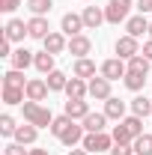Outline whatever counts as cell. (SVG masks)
<instances>
[{
	"instance_id": "5b68a950",
	"label": "cell",
	"mask_w": 152,
	"mask_h": 155,
	"mask_svg": "<svg viewBox=\"0 0 152 155\" xmlns=\"http://www.w3.org/2000/svg\"><path fill=\"white\" fill-rule=\"evenodd\" d=\"M98 75H104L107 81H119V78L128 75V63L119 60V57H111V60H104V63L98 66Z\"/></svg>"
},
{
	"instance_id": "d6a6232c",
	"label": "cell",
	"mask_w": 152,
	"mask_h": 155,
	"mask_svg": "<svg viewBox=\"0 0 152 155\" xmlns=\"http://www.w3.org/2000/svg\"><path fill=\"white\" fill-rule=\"evenodd\" d=\"M143 84H146V75H131V72L125 75V87H128L131 93H140V90H143Z\"/></svg>"
},
{
	"instance_id": "1f68e13d",
	"label": "cell",
	"mask_w": 152,
	"mask_h": 155,
	"mask_svg": "<svg viewBox=\"0 0 152 155\" xmlns=\"http://www.w3.org/2000/svg\"><path fill=\"white\" fill-rule=\"evenodd\" d=\"M15 131H18L15 119H12L9 114H3V116H0V134H3V137H15Z\"/></svg>"
},
{
	"instance_id": "8992f818",
	"label": "cell",
	"mask_w": 152,
	"mask_h": 155,
	"mask_svg": "<svg viewBox=\"0 0 152 155\" xmlns=\"http://www.w3.org/2000/svg\"><path fill=\"white\" fill-rule=\"evenodd\" d=\"M114 51H116V57L119 60H131V57H137L140 54V45H137V39L134 36H119L116 39V45H114Z\"/></svg>"
},
{
	"instance_id": "ba28073f",
	"label": "cell",
	"mask_w": 152,
	"mask_h": 155,
	"mask_svg": "<svg viewBox=\"0 0 152 155\" xmlns=\"http://www.w3.org/2000/svg\"><path fill=\"white\" fill-rule=\"evenodd\" d=\"M48 93H51V87H48L45 78H30L27 81V101H45Z\"/></svg>"
},
{
	"instance_id": "8fae6325",
	"label": "cell",
	"mask_w": 152,
	"mask_h": 155,
	"mask_svg": "<svg viewBox=\"0 0 152 155\" xmlns=\"http://www.w3.org/2000/svg\"><path fill=\"white\" fill-rule=\"evenodd\" d=\"M42 45H45V51H48V54H54V57H57V54H63V51L69 48V39H66V33H57V30H51L48 36L42 39Z\"/></svg>"
},
{
	"instance_id": "30bf717a",
	"label": "cell",
	"mask_w": 152,
	"mask_h": 155,
	"mask_svg": "<svg viewBox=\"0 0 152 155\" xmlns=\"http://www.w3.org/2000/svg\"><path fill=\"white\" fill-rule=\"evenodd\" d=\"M60 30H63L69 39L78 36L81 30H87V24H84V15H78V12H66V15H63V21H60Z\"/></svg>"
},
{
	"instance_id": "6da1fadb",
	"label": "cell",
	"mask_w": 152,
	"mask_h": 155,
	"mask_svg": "<svg viewBox=\"0 0 152 155\" xmlns=\"http://www.w3.org/2000/svg\"><path fill=\"white\" fill-rule=\"evenodd\" d=\"M0 96H3L6 104H24V101H27V81H24V72L9 69V72L3 75V90H0Z\"/></svg>"
},
{
	"instance_id": "277c9868",
	"label": "cell",
	"mask_w": 152,
	"mask_h": 155,
	"mask_svg": "<svg viewBox=\"0 0 152 155\" xmlns=\"http://www.w3.org/2000/svg\"><path fill=\"white\" fill-rule=\"evenodd\" d=\"M128 12H131V0H107V6H104V18H107V24L128 21Z\"/></svg>"
},
{
	"instance_id": "3957f363",
	"label": "cell",
	"mask_w": 152,
	"mask_h": 155,
	"mask_svg": "<svg viewBox=\"0 0 152 155\" xmlns=\"http://www.w3.org/2000/svg\"><path fill=\"white\" fill-rule=\"evenodd\" d=\"M87 152H111L114 149V134L107 131H93V134H84V143H81Z\"/></svg>"
},
{
	"instance_id": "d4e9b609",
	"label": "cell",
	"mask_w": 152,
	"mask_h": 155,
	"mask_svg": "<svg viewBox=\"0 0 152 155\" xmlns=\"http://www.w3.org/2000/svg\"><path fill=\"white\" fill-rule=\"evenodd\" d=\"M131 114L140 116V119H143V116H152V101L146 96H134L131 98Z\"/></svg>"
},
{
	"instance_id": "8d00e7d4",
	"label": "cell",
	"mask_w": 152,
	"mask_h": 155,
	"mask_svg": "<svg viewBox=\"0 0 152 155\" xmlns=\"http://www.w3.org/2000/svg\"><path fill=\"white\" fill-rule=\"evenodd\" d=\"M18 6H21V0H0V9L3 12H15Z\"/></svg>"
},
{
	"instance_id": "d590c367",
	"label": "cell",
	"mask_w": 152,
	"mask_h": 155,
	"mask_svg": "<svg viewBox=\"0 0 152 155\" xmlns=\"http://www.w3.org/2000/svg\"><path fill=\"white\" fill-rule=\"evenodd\" d=\"M0 57H12V42L3 36L0 39Z\"/></svg>"
},
{
	"instance_id": "44dd1931",
	"label": "cell",
	"mask_w": 152,
	"mask_h": 155,
	"mask_svg": "<svg viewBox=\"0 0 152 155\" xmlns=\"http://www.w3.org/2000/svg\"><path fill=\"white\" fill-rule=\"evenodd\" d=\"M36 137H39V128L30 125V122H24V125H18V131H15V143H21V146H33Z\"/></svg>"
},
{
	"instance_id": "e575fe53",
	"label": "cell",
	"mask_w": 152,
	"mask_h": 155,
	"mask_svg": "<svg viewBox=\"0 0 152 155\" xmlns=\"http://www.w3.org/2000/svg\"><path fill=\"white\" fill-rule=\"evenodd\" d=\"M111 155H134V146H125V143H114Z\"/></svg>"
},
{
	"instance_id": "ab89813d",
	"label": "cell",
	"mask_w": 152,
	"mask_h": 155,
	"mask_svg": "<svg viewBox=\"0 0 152 155\" xmlns=\"http://www.w3.org/2000/svg\"><path fill=\"white\" fill-rule=\"evenodd\" d=\"M69 155H93V152H87V149L81 146V149H69Z\"/></svg>"
},
{
	"instance_id": "b9f144b4",
	"label": "cell",
	"mask_w": 152,
	"mask_h": 155,
	"mask_svg": "<svg viewBox=\"0 0 152 155\" xmlns=\"http://www.w3.org/2000/svg\"><path fill=\"white\" fill-rule=\"evenodd\" d=\"M149 39H152V21H149Z\"/></svg>"
},
{
	"instance_id": "ac0fdd59",
	"label": "cell",
	"mask_w": 152,
	"mask_h": 155,
	"mask_svg": "<svg viewBox=\"0 0 152 155\" xmlns=\"http://www.w3.org/2000/svg\"><path fill=\"white\" fill-rule=\"evenodd\" d=\"M125 33L134 39H140L143 33H149V21H146V15H131V18L125 21Z\"/></svg>"
},
{
	"instance_id": "836d02e7",
	"label": "cell",
	"mask_w": 152,
	"mask_h": 155,
	"mask_svg": "<svg viewBox=\"0 0 152 155\" xmlns=\"http://www.w3.org/2000/svg\"><path fill=\"white\" fill-rule=\"evenodd\" d=\"M3 155H30L21 143H6V149H3Z\"/></svg>"
},
{
	"instance_id": "f1b7e54d",
	"label": "cell",
	"mask_w": 152,
	"mask_h": 155,
	"mask_svg": "<svg viewBox=\"0 0 152 155\" xmlns=\"http://www.w3.org/2000/svg\"><path fill=\"white\" fill-rule=\"evenodd\" d=\"M114 143H125V146L134 143V134H131V128H128L125 122H119V125L114 128Z\"/></svg>"
},
{
	"instance_id": "484cf974",
	"label": "cell",
	"mask_w": 152,
	"mask_h": 155,
	"mask_svg": "<svg viewBox=\"0 0 152 155\" xmlns=\"http://www.w3.org/2000/svg\"><path fill=\"white\" fill-rule=\"evenodd\" d=\"M45 81H48V87H51V93H66V84H69V78L63 75L60 69H54L51 75H45Z\"/></svg>"
},
{
	"instance_id": "60d3db41",
	"label": "cell",
	"mask_w": 152,
	"mask_h": 155,
	"mask_svg": "<svg viewBox=\"0 0 152 155\" xmlns=\"http://www.w3.org/2000/svg\"><path fill=\"white\" fill-rule=\"evenodd\" d=\"M30 155H51L48 149H30Z\"/></svg>"
},
{
	"instance_id": "d6986e66",
	"label": "cell",
	"mask_w": 152,
	"mask_h": 155,
	"mask_svg": "<svg viewBox=\"0 0 152 155\" xmlns=\"http://www.w3.org/2000/svg\"><path fill=\"white\" fill-rule=\"evenodd\" d=\"M104 116H107V119H116V122H122V119H125V101L116 98V96H111L107 101H104Z\"/></svg>"
},
{
	"instance_id": "4fadbf2b",
	"label": "cell",
	"mask_w": 152,
	"mask_h": 155,
	"mask_svg": "<svg viewBox=\"0 0 152 155\" xmlns=\"http://www.w3.org/2000/svg\"><path fill=\"white\" fill-rule=\"evenodd\" d=\"M81 15H84V24H87V30H98V27H101V24H104V9H101V6H84V12H81Z\"/></svg>"
},
{
	"instance_id": "f546056e",
	"label": "cell",
	"mask_w": 152,
	"mask_h": 155,
	"mask_svg": "<svg viewBox=\"0 0 152 155\" xmlns=\"http://www.w3.org/2000/svg\"><path fill=\"white\" fill-rule=\"evenodd\" d=\"M134 155H152V134H140L134 137Z\"/></svg>"
},
{
	"instance_id": "7a4b0ae2",
	"label": "cell",
	"mask_w": 152,
	"mask_h": 155,
	"mask_svg": "<svg viewBox=\"0 0 152 155\" xmlns=\"http://www.w3.org/2000/svg\"><path fill=\"white\" fill-rule=\"evenodd\" d=\"M21 110H24V122H30L36 128H51V122H54L51 107H45L42 101H24Z\"/></svg>"
},
{
	"instance_id": "ffe728a7",
	"label": "cell",
	"mask_w": 152,
	"mask_h": 155,
	"mask_svg": "<svg viewBox=\"0 0 152 155\" xmlns=\"http://www.w3.org/2000/svg\"><path fill=\"white\" fill-rule=\"evenodd\" d=\"M104 122H107V116H104V114H93V110L81 119V125H84L87 134H93V131H104V128H107Z\"/></svg>"
},
{
	"instance_id": "52a82bcc",
	"label": "cell",
	"mask_w": 152,
	"mask_h": 155,
	"mask_svg": "<svg viewBox=\"0 0 152 155\" xmlns=\"http://www.w3.org/2000/svg\"><path fill=\"white\" fill-rule=\"evenodd\" d=\"M111 84H114V81H107L104 75L90 78V98H95V101H107V98H111Z\"/></svg>"
},
{
	"instance_id": "9a60e30c",
	"label": "cell",
	"mask_w": 152,
	"mask_h": 155,
	"mask_svg": "<svg viewBox=\"0 0 152 155\" xmlns=\"http://www.w3.org/2000/svg\"><path fill=\"white\" fill-rule=\"evenodd\" d=\"M63 114H66V116H72V119L78 122V119H84V116L90 114V101H87V98H69Z\"/></svg>"
},
{
	"instance_id": "cb8c5ba5",
	"label": "cell",
	"mask_w": 152,
	"mask_h": 155,
	"mask_svg": "<svg viewBox=\"0 0 152 155\" xmlns=\"http://www.w3.org/2000/svg\"><path fill=\"white\" fill-rule=\"evenodd\" d=\"M33 66H36L39 75H51V72H54V54H48V51H39L36 60H33Z\"/></svg>"
},
{
	"instance_id": "7c38bea8",
	"label": "cell",
	"mask_w": 152,
	"mask_h": 155,
	"mask_svg": "<svg viewBox=\"0 0 152 155\" xmlns=\"http://www.w3.org/2000/svg\"><path fill=\"white\" fill-rule=\"evenodd\" d=\"M3 36L9 39V42H24V36H30V33H27V24L21 18H9L6 27H3Z\"/></svg>"
},
{
	"instance_id": "603a6c76",
	"label": "cell",
	"mask_w": 152,
	"mask_h": 155,
	"mask_svg": "<svg viewBox=\"0 0 152 155\" xmlns=\"http://www.w3.org/2000/svg\"><path fill=\"white\" fill-rule=\"evenodd\" d=\"M72 75H75V78H84V81H90V78H95V63H93L90 57L75 60V66H72Z\"/></svg>"
},
{
	"instance_id": "9c48e42d",
	"label": "cell",
	"mask_w": 152,
	"mask_h": 155,
	"mask_svg": "<svg viewBox=\"0 0 152 155\" xmlns=\"http://www.w3.org/2000/svg\"><path fill=\"white\" fill-rule=\"evenodd\" d=\"M66 51H69V54H72L75 60H81V57H87V54L93 51V39H90V36H84V33H78V36H72V39H69V48H66Z\"/></svg>"
},
{
	"instance_id": "7402d4cb",
	"label": "cell",
	"mask_w": 152,
	"mask_h": 155,
	"mask_svg": "<svg viewBox=\"0 0 152 155\" xmlns=\"http://www.w3.org/2000/svg\"><path fill=\"white\" fill-rule=\"evenodd\" d=\"M33 60H36V54H33V51H27V48H18V51H12L9 63H12V69L24 72L27 66H33Z\"/></svg>"
},
{
	"instance_id": "83f0119b",
	"label": "cell",
	"mask_w": 152,
	"mask_h": 155,
	"mask_svg": "<svg viewBox=\"0 0 152 155\" xmlns=\"http://www.w3.org/2000/svg\"><path fill=\"white\" fill-rule=\"evenodd\" d=\"M72 122H75V119H72V116H66V114H63V116H54V122H51V128H48V131L60 140V137H63V131H66Z\"/></svg>"
},
{
	"instance_id": "5bb4252c",
	"label": "cell",
	"mask_w": 152,
	"mask_h": 155,
	"mask_svg": "<svg viewBox=\"0 0 152 155\" xmlns=\"http://www.w3.org/2000/svg\"><path fill=\"white\" fill-rule=\"evenodd\" d=\"M27 33H30V39H39V42H42V39L51 33L48 18H45V15H33V18L27 21Z\"/></svg>"
},
{
	"instance_id": "e0dca14e",
	"label": "cell",
	"mask_w": 152,
	"mask_h": 155,
	"mask_svg": "<svg viewBox=\"0 0 152 155\" xmlns=\"http://www.w3.org/2000/svg\"><path fill=\"white\" fill-rule=\"evenodd\" d=\"M66 96H69V98H87V96H90V81H84V78H69Z\"/></svg>"
},
{
	"instance_id": "4316f807",
	"label": "cell",
	"mask_w": 152,
	"mask_h": 155,
	"mask_svg": "<svg viewBox=\"0 0 152 155\" xmlns=\"http://www.w3.org/2000/svg\"><path fill=\"white\" fill-rule=\"evenodd\" d=\"M125 63H128V72H131V75H149V60L143 57V54L125 60Z\"/></svg>"
},
{
	"instance_id": "74e56055",
	"label": "cell",
	"mask_w": 152,
	"mask_h": 155,
	"mask_svg": "<svg viewBox=\"0 0 152 155\" xmlns=\"http://www.w3.org/2000/svg\"><path fill=\"white\" fill-rule=\"evenodd\" d=\"M137 9H140V15L152 12V0H137Z\"/></svg>"
},
{
	"instance_id": "2e32d148",
	"label": "cell",
	"mask_w": 152,
	"mask_h": 155,
	"mask_svg": "<svg viewBox=\"0 0 152 155\" xmlns=\"http://www.w3.org/2000/svg\"><path fill=\"white\" fill-rule=\"evenodd\" d=\"M84 134H87V131H84V125H78V122H72V125H69V128L63 131V137H60V143H63V146H69V149H75L78 143H84Z\"/></svg>"
},
{
	"instance_id": "f35d334b",
	"label": "cell",
	"mask_w": 152,
	"mask_h": 155,
	"mask_svg": "<svg viewBox=\"0 0 152 155\" xmlns=\"http://www.w3.org/2000/svg\"><path fill=\"white\" fill-rule=\"evenodd\" d=\"M140 54H143V57L152 63V39H149V42H143V51H140Z\"/></svg>"
},
{
	"instance_id": "4dcf8cb0",
	"label": "cell",
	"mask_w": 152,
	"mask_h": 155,
	"mask_svg": "<svg viewBox=\"0 0 152 155\" xmlns=\"http://www.w3.org/2000/svg\"><path fill=\"white\" fill-rule=\"evenodd\" d=\"M51 6H54V0H27V9H30L33 15H48Z\"/></svg>"
}]
</instances>
